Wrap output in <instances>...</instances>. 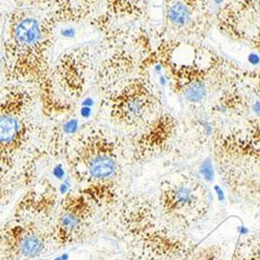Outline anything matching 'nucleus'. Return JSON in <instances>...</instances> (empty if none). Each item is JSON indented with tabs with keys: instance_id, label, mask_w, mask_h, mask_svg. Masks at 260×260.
<instances>
[{
	"instance_id": "nucleus-1",
	"label": "nucleus",
	"mask_w": 260,
	"mask_h": 260,
	"mask_svg": "<svg viewBox=\"0 0 260 260\" xmlns=\"http://www.w3.org/2000/svg\"><path fill=\"white\" fill-rule=\"evenodd\" d=\"M198 2V0H196ZM188 3L185 0H176L168 9L167 17L170 24L177 29H184L192 26L196 19L200 3Z\"/></svg>"
},
{
	"instance_id": "nucleus-2",
	"label": "nucleus",
	"mask_w": 260,
	"mask_h": 260,
	"mask_svg": "<svg viewBox=\"0 0 260 260\" xmlns=\"http://www.w3.org/2000/svg\"><path fill=\"white\" fill-rule=\"evenodd\" d=\"M209 91V84L205 78L202 77L199 71L193 70V75L188 78L187 82L183 85L182 94L187 102L198 104L205 101Z\"/></svg>"
},
{
	"instance_id": "nucleus-3",
	"label": "nucleus",
	"mask_w": 260,
	"mask_h": 260,
	"mask_svg": "<svg viewBox=\"0 0 260 260\" xmlns=\"http://www.w3.org/2000/svg\"><path fill=\"white\" fill-rule=\"evenodd\" d=\"M117 169L115 158L108 154H97L88 162L90 175L96 179H105L114 175Z\"/></svg>"
},
{
	"instance_id": "nucleus-4",
	"label": "nucleus",
	"mask_w": 260,
	"mask_h": 260,
	"mask_svg": "<svg viewBox=\"0 0 260 260\" xmlns=\"http://www.w3.org/2000/svg\"><path fill=\"white\" fill-rule=\"evenodd\" d=\"M16 37L20 43L25 45H32L41 39V29L38 21L27 18L21 21L16 27Z\"/></svg>"
},
{
	"instance_id": "nucleus-5",
	"label": "nucleus",
	"mask_w": 260,
	"mask_h": 260,
	"mask_svg": "<svg viewBox=\"0 0 260 260\" xmlns=\"http://www.w3.org/2000/svg\"><path fill=\"white\" fill-rule=\"evenodd\" d=\"M19 122L10 115L0 116V144H11L19 135Z\"/></svg>"
},
{
	"instance_id": "nucleus-6",
	"label": "nucleus",
	"mask_w": 260,
	"mask_h": 260,
	"mask_svg": "<svg viewBox=\"0 0 260 260\" xmlns=\"http://www.w3.org/2000/svg\"><path fill=\"white\" fill-rule=\"evenodd\" d=\"M43 248H44V243L39 235L29 233L21 237L20 252L27 257H35L39 255Z\"/></svg>"
},
{
	"instance_id": "nucleus-7",
	"label": "nucleus",
	"mask_w": 260,
	"mask_h": 260,
	"mask_svg": "<svg viewBox=\"0 0 260 260\" xmlns=\"http://www.w3.org/2000/svg\"><path fill=\"white\" fill-rule=\"evenodd\" d=\"M81 219L78 213L75 211H67L60 219V228L61 231L64 233H71L72 231L76 230L79 227Z\"/></svg>"
},
{
	"instance_id": "nucleus-8",
	"label": "nucleus",
	"mask_w": 260,
	"mask_h": 260,
	"mask_svg": "<svg viewBox=\"0 0 260 260\" xmlns=\"http://www.w3.org/2000/svg\"><path fill=\"white\" fill-rule=\"evenodd\" d=\"M144 108H145L144 100L137 97L129 99L125 106L127 116L130 119H138L139 117H141L144 114Z\"/></svg>"
},
{
	"instance_id": "nucleus-9",
	"label": "nucleus",
	"mask_w": 260,
	"mask_h": 260,
	"mask_svg": "<svg viewBox=\"0 0 260 260\" xmlns=\"http://www.w3.org/2000/svg\"><path fill=\"white\" fill-rule=\"evenodd\" d=\"M191 198V191L187 187H180L176 191H174L172 196V205L174 207L184 206L190 201Z\"/></svg>"
},
{
	"instance_id": "nucleus-10",
	"label": "nucleus",
	"mask_w": 260,
	"mask_h": 260,
	"mask_svg": "<svg viewBox=\"0 0 260 260\" xmlns=\"http://www.w3.org/2000/svg\"><path fill=\"white\" fill-rule=\"evenodd\" d=\"M201 174L203 175V177L208 180L211 181L213 178V169L211 167V162L209 159H206L201 167Z\"/></svg>"
},
{
	"instance_id": "nucleus-11",
	"label": "nucleus",
	"mask_w": 260,
	"mask_h": 260,
	"mask_svg": "<svg viewBox=\"0 0 260 260\" xmlns=\"http://www.w3.org/2000/svg\"><path fill=\"white\" fill-rule=\"evenodd\" d=\"M78 129V121L76 119H72L67 121L62 125V130L64 132V134L67 135H72L75 134Z\"/></svg>"
},
{
	"instance_id": "nucleus-12",
	"label": "nucleus",
	"mask_w": 260,
	"mask_h": 260,
	"mask_svg": "<svg viewBox=\"0 0 260 260\" xmlns=\"http://www.w3.org/2000/svg\"><path fill=\"white\" fill-rule=\"evenodd\" d=\"M80 115L82 118L88 119L91 117L92 115V107H88V106H82L80 110Z\"/></svg>"
},
{
	"instance_id": "nucleus-13",
	"label": "nucleus",
	"mask_w": 260,
	"mask_h": 260,
	"mask_svg": "<svg viewBox=\"0 0 260 260\" xmlns=\"http://www.w3.org/2000/svg\"><path fill=\"white\" fill-rule=\"evenodd\" d=\"M61 36L63 38H73L75 36V29L74 28H64L61 30Z\"/></svg>"
},
{
	"instance_id": "nucleus-14",
	"label": "nucleus",
	"mask_w": 260,
	"mask_h": 260,
	"mask_svg": "<svg viewBox=\"0 0 260 260\" xmlns=\"http://www.w3.org/2000/svg\"><path fill=\"white\" fill-rule=\"evenodd\" d=\"M249 61L253 64H257L260 62V57L256 53H251L249 55Z\"/></svg>"
},
{
	"instance_id": "nucleus-15",
	"label": "nucleus",
	"mask_w": 260,
	"mask_h": 260,
	"mask_svg": "<svg viewBox=\"0 0 260 260\" xmlns=\"http://www.w3.org/2000/svg\"><path fill=\"white\" fill-rule=\"evenodd\" d=\"M53 174L57 177V178H61L63 176V170L61 168V166H57L54 170H53Z\"/></svg>"
},
{
	"instance_id": "nucleus-16",
	"label": "nucleus",
	"mask_w": 260,
	"mask_h": 260,
	"mask_svg": "<svg viewBox=\"0 0 260 260\" xmlns=\"http://www.w3.org/2000/svg\"><path fill=\"white\" fill-rule=\"evenodd\" d=\"M214 188H215V190H216V194H218V199H219L220 201H224L225 196H224V193H223V191H222L221 187L216 185Z\"/></svg>"
},
{
	"instance_id": "nucleus-17",
	"label": "nucleus",
	"mask_w": 260,
	"mask_h": 260,
	"mask_svg": "<svg viewBox=\"0 0 260 260\" xmlns=\"http://www.w3.org/2000/svg\"><path fill=\"white\" fill-rule=\"evenodd\" d=\"M93 105H94V100H93L91 97L85 98V99L82 101V106H88V107H92Z\"/></svg>"
},
{
	"instance_id": "nucleus-18",
	"label": "nucleus",
	"mask_w": 260,
	"mask_h": 260,
	"mask_svg": "<svg viewBox=\"0 0 260 260\" xmlns=\"http://www.w3.org/2000/svg\"><path fill=\"white\" fill-rule=\"evenodd\" d=\"M252 108H253V112H254L256 115L260 116V101H256V102L252 105Z\"/></svg>"
},
{
	"instance_id": "nucleus-19",
	"label": "nucleus",
	"mask_w": 260,
	"mask_h": 260,
	"mask_svg": "<svg viewBox=\"0 0 260 260\" xmlns=\"http://www.w3.org/2000/svg\"><path fill=\"white\" fill-rule=\"evenodd\" d=\"M226 0H213V3L215 4V5H221V4H223V3H225Z\"/></svg>"
}]
</instances>
